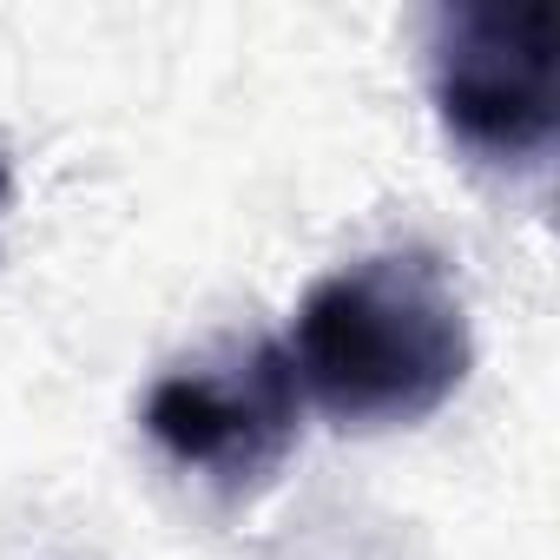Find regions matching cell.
Here are the masks:
<instances>
[{"mask_svg":"<svg viewBox=\"0 0 560 560\" xmlns=\"http://www.w3.org/2000/svg\"><path fill=\"white\" fill-rule=\"evenodd\" d=\"M298 389L343 429L429 422L475 363L462 284L422 244H396L330 270L298 304Z\"/></svg>","mask_w":560,"mask_h":560,"instance_id":"1","label":"cell"},{"mask_svg":"<svg viewBox=\"0 0 560 560\" xmlns=\"http://www.w3.org/2000/svg\"><path fill=\"white\" fill-rule=\"evenodd\" d=\"M429 93L481 165H540L560 139V27L540 0H462L429 27Z\"/></svg>","mask_w":560,"mask_h":560,"instance_id":"2","label":"cell"},{"mask_svg":"<svg viewBox=\"0 0 560 560\" xmlns=\"http://www.w3.org/2000/svg\"><path fill=\"white\" fill-rule=\"evenodd\" d=\"M139 422L172 468L237 501V494H257L298 448L304 389H298L284 343L231 337L172 363L145 389Z\"/></svg>","mask_w":560,"mask_h":560,"instance_id":"3","label":"cell"},{"mask_svg":"<svg viewBox=\"0 0 560 560\" xmlns=\"http://www.w3.org/2000/svg\"><path fill=\"white\" fill-rule=\"evenodd\" d=\"M8 191H14V159H8V145H0V205H8Z\"/></svg>","mask_w":560,"mask_h":560,"instance_id":"4","label":"cell"}]
</instances>
